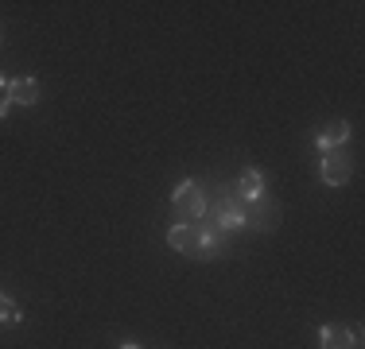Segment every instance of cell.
Wrapping results in <instances>:
<instances>
[{
	"label": "cell",
	"instance_id": "obj_11",
	"mask_svg": "<svg viewBox=\"0 0 365 349\" xmlns=\"http://www.w3.org/2000/svg\"><path fill=\"white\" fill-rule=\"evenodd\" d=\"M20 318H24L20 307H16L12 299H4V295H0V326H16Z\"/></svg>",
	"mask_w": 365,
	"mask_h": 349
},
{
	"label": "cell",
	"instance_id": "obj_2",
	"mask_svg": "<svg viewBox=\"0 0 365 349\" xmlns=\"http://www.w3.org/2000/svg\"><path fill=\"white\" fill-rule=\"evenodd\" d=\"M206 225H218L222 233H241L249 229L245 225V202H241L237 194H222L214 206H206Z\"/></svg>",
	"mask_w": 365,
	"mask_h": 349
},
{
	"label": "cell",
	"instance_id": "obj_7",
	"mask_svg": "<svg viewBox=\"0 0 365 349\" xmlns=\"http://www.w3.org/2000/svg\"><path fill=\"white\" fill-rule=\"evenodd\" d=\"M358 330H346L342 322H327L323 330H319V349H354L358 345Z\"/></svg>",
	"mask_w": 365,
	"mask_h": 349
},
{
	"label": "cell",
	"instance_id": "obj_10",
	"mask_svg": "<svg viewBox=\"0 0 365 349\" xmlns=\"http://www.w3.org/2000/svg\"><path fill=\"white\" fill-rule=\"evenodd\" d=\"M233 194H237L241 202H253V198H260V194H264V174H260L257 167H249V171L237 179V187H233Z\"/></svg>",
	"mask_w": 365,
	"mask_h": 349
},
{
	"label": "cell",
	"instance_id": "obj_4",
	"mask_svg": "<svg viewBox=\"0 0 365 349\" xmlns=\"http://www.w3.org/2000/svg\"><path fill=\"white\" fill-rule=\"evenodd\" d=\"M319 174H323L327 187H346L354 174V163L346 160L342 152H323V163H319Z\"/></svg>",
	"mask_w": 365,
	"mask_h": 349
},
{
	"label": "cell",
	"instance_id": "obj_5",
	"mask_svg": "<svg viewBox=\"0 0 365 349\" xmlns=\"http://www.w3.org/2000/svg\"><path fill=\"white\" fill-rule=\"evenodd\" d=\"M225 249H230V233H222L218 225H206V222H202V233H198L195 256H198V260H214V256H225Z\"/></svg>",
	"mask_w": 365,
	"mask_h": 349
},
{
	"label": "cell",
	"instance_id": "obj_3",
	"mask_svg": "<svg viewBox=\"0 0 365 349\" xmlns=\"http://www.w3.org/2000/svg\"><path fill=\"white\" fill-rule=\"evenodd\" d=\"M280 222V202L276 198H268V194H260L253 198V202H245V225H253V229H272V225Z\"/></svg>",
	"mask_w": 365,
	"mask_h": 349
},
{
	"label": "cell",
	"instance_id": "obj_1",
	"mask_svg": "<svg viewBox=\"0 0 365 349\" xmlns=\"http://www.w3.org/2000/svg\"><path fill=\"white\" fill-rule=\"evenodd\" d=\"M206 206H210V198L202 194V187L195 179H182L171 190V214H175V222H202Z\"/></svg>",
	"mask_w": 365,
	"mask_h": 349
},
{
	"label": "cell",
	"instance_id": "obj_6",
	"mask_svg": "<svg viewBox=\"0 0 365 349\" xmlns=\"http://www.w3.org/2000/svg\"><path fill=\"white\" fill-rule=\"evenodd\" d=\"M198 233H202V222H175V225L168 229V244H171L175 252H187V256H195Z\"/></svg>",
	"mask_w": 365,
	"mask_h": 349
},
{
	"label": "cell",
	"instance_id": "obj_13",
	"mask_svg": "<svg viewBox=\"0 0 365 349\" xmlns=\"http://www.w3.org/2000/svg\"><path fill=\"white\" fill-rule=\"evenodd\" d=\"M120 349H140V345H136V342H125V345H120Z\"/></svg>",
	"mask_w": 365,
	"mask_h": 349
},
{
	"label": "cell",
	"instance_id": "obj_12",
	"mask_svg": "<svg viewBox=\"0 0 365 349\" xmlns=\"http://www.w3.org/2000/svg\"><path fill=\"white\" fill-rule=\"evenodd\" d=\"M8 113H12V101H8V98H0V120H4Z\"/></svg>",
	"mask_w": 365,
	"mask_h": 349
},
{
	"label": "cell",
	"instance_id": "obj_8",
	"mask_svg": "<svg viewBox=\"0 0 365 349\" xmlns=\"http://www.w3.org/2000/svg\"><path fill=\"white\" fill-rule=\"evenodd\" d=\"M346 140H350V125H346V120H330L323 132L315 136V147L319 152H342Z\"/></svg>",
	"mask_w": 365,
	"mask_h": 349
},
{
	"label": "cell",
	"instance_id": "obj_9",
	"mask_svg": "<svg viewBox=\"0 0 365 349\" xmlns=\"http://www.w3.org/2000/svg\"><path fill=\"white\" fill-rule=\"evenodd\" d=\"M4 98L12 105H36L39 101V82H36V78H12Z\"/></svg>",
	"mask_w": 365,
	"mask_h": 349
}]
</instances>
